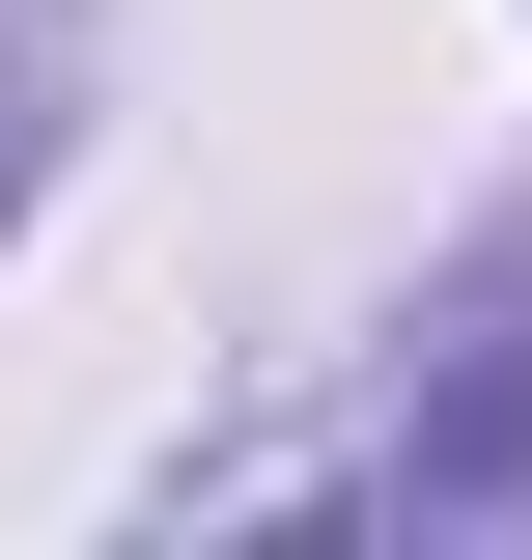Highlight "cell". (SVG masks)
Instances as JSON below:
<instances>
[{
	"instance_id": "1",
	"label": "cell",
	"mask_w": 532,
	"mask_h": 560,
	"mask_svg": "<svg viewBox=\"0 0 532 560\" xmlns=\"http://www.w3.org/2000/svg\"><path fill=\"white\" fill-rule=\"evenodd\" d=\"M28 168H57V0H0V224H28Z\"/></svg>"
}]
</instances>
